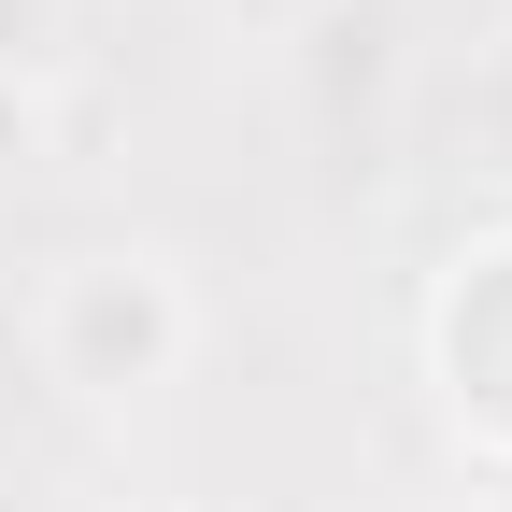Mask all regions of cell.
Returning a JSON list of instances; mask_svg holds the SVG:
<instances>
[{
  "mask_svg": "<svg viewBox=\"0 0 512 512\" xmlns=\"http://www.w3.org/2000/svg\"><path fill=\"white\" fill-rule=\"evenodd\" d=\"M29 356H43L57 399L143 413L157 384H185V356H200V285H185L157 242H86V256H57L43 299H29Z\"/></svg>",
  "mask_w": 512,
  "mask_h": 512,
  "instance_id": "obj_1",
  "label": "cell"
},
{
  "mask_svg": "<svg viewBox=\"0 0 512 512\" xmlns=\"http://www.w3.org/2000/svg\"><path fill=\"white\" fill-rule=\"evenodd\" d=\"M72 43V0H0V86H43Z\"/></svg>",
  "mask_w": 512,
  "mask_h": 512,
  "instance_id": "obj_3",
  "label": "cell"
},
{
  "mask_svg": "<svg viewBox=\"0 0 512 512\" xmlns=\"http://www.w3.org/2000/svg\"><path fill=\"white\" fill-rule=\"evenodd\" d=\"M29 128H43V86H0V157H29Z\"/></svg>",
  "mask_w": 512,
  "mask_h": 512,
  "instance_id": "obj_4",
  "label": "cell"
},
{
  "mask_svg": "<svg viewBox=\"0 0 512 512\" xmlns=\"http://www.w3.org/2000/svg\"><path fill=\"white\" fill-rule=\"evenodd\" d=\"M484 512H512V470H484Z\"/></svg>",
  "mask_w": 512,
  "mask_h": 512,
  "instance_id": "obj_6",
  "label": "cell"
},
{
  "mask_svg": "<svg viewBox=\"0 0 512 512\" xmlns=\"http://www.w3.org/2000/svg\"><path fill=\"white\" fill-rule=\"evenodd\" d=\"M427 399L484 470H512V228L456 242V271L427 285Z\"/></svg>",
  "mask_w": 512,
  "mask_h": 512,
  "instance_id": "obj_2",
  "label": "cell"
},
{
  "mask_svg": "<svg viewBox=\"0 0 512 512\" xmlns=\"http://www.w3.org/2000/svg\"><path fill=\"white\" fill-rule=\"evenodd\" d=\"M143 512H228V498H143Z\"/></svg>",
  "mask_w": 512,
  "mask_h": 512,
  "instance_id": "obj_5",
  "label": "cell"
}]
</instances>
